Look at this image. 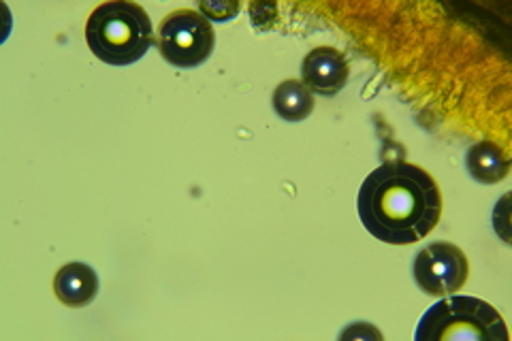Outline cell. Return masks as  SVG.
Listing matches in <instances>:
<instances>
[{
    "mask_svg": "<svg viewBox=\"0 0 512 341\" xmlns=\"http://www.w3.org/2000/svg\"><path fill=\"white\" fill-rule=\"evenodd\" d=\"M216 35L210 20L195 9L169 13L156 30V47L171 67L197 69L210 60Z\"/></svg>",
    "mask_w": 512,
    "mask_h": 341,
    "instance_id": "277c9868",
    "label": "cell"
},
{
    "mask_svg": "<svg viewBox=\"0 0 512 341\" xmlns=\"http://www.w3.org/2000/svg\"><path fill=\"white\" fill-rule=\"evenodd\" d=\"M54 292L62 305L86 307L99 295V275L86 263H69L58 269Z\"/></svg>",
    "mask_w": 512,
    "mask_h": 341,
    "instance_id": "52a82bcc",
    "label": "cell"
},
{
    "mask_svg": "<svg viewBox=\"0 0 512 341\" xmlns=\"http://www.w3.org/2000/svg\"><path fill=\"white\" fill-rule=\"evenodd\" d=\"M274 111L286 122H303L314 111V94L303 86V81L286 79L274 90Z\"/></svg>",
    "mask_w": 512,
    "mask_h": 341,
    "instance_id": "9c48e42d",
    "label": "cell"
},
{
    "mask_svg": "<svg viewBox=\"0 0 512 341\" xmlns=\"http://www.w3.org/2000/svg\"><path fill=\"white\" fill-rule=\"evenodd\" d=\"M466 167L472 180L480 184H498L510 171V160L506 150L495 141H478L468 150Z\"/></svg>",
    "mask_w": 512,
    "mask_h": 341,
    "instance_id": "ba28073f",
    "label": "cell"
},
{
    "mask_svg": "<svg viewBox=\"0 0 512 341\" xmlns=\"http://www.w3.org/2000/svg\"><path fill=\"white\" fill-rule=\"evenodd\" d=\"M416 341H508L506 322L487 301L476 297H448L431 305L414 331Z\"/></svg>",
    "mask_w": 512,
    "mask_h": 341,
    "instance_id": "3957f363",
    "label": "cell"
},
{
    "mask_svg": "<svg viewBox=\"0 0 512 341\" xmlns=\"http://www.w3.org/2000/svg\"><path fill=\"white\" fill-rule=\"evenodd\" d=\"M357 211L378 241L410 246L438 226L442 194L434 177L412 162H382L361 184Z\"/></svg>",
    "mask_w": 512,
    "mask_h": 341,
    "instance_id": "6da1fadb",
    "label": "cell"
},
{
    "mask_svg": "<svg viewBox=\"0 0 512 341\" xmlns=\"http://www.w3.org/2000/svg\"><path fill=\"white\" fill-rule=\"evenodd\" d=\"M350 67L335 47H314L301 64V81L312 94L333 96L346 88Z\"/></svg>",
    "mask_w": 512,
    "mask_h": 341,
    "instance_id": "8992f818",
    "label": "cell"
},
{
    "mask_svg": "<svg viewBox=\"0 0 512 341\" xmlns=\"http://www.w3.org/2000/svg\"><path fill=\"white\" fill-rule=\"evenodd\" d=\"M468 256L448 241H436L425 246L414 258V282L425 295L446 297L461 290L468 282Z\"/></svg>",
    "mask_w": 512,
    "mask_h": 341,
    "instance_id": "5b68a950",
    "label": "cell"
},
{
    "mask_svg": "<svg viewBox=\"0 0 512 341\" xmlns=\"http://www.w3.org/2000/svg\"><path fill=\"white\" fill-rule=\"evenodd\" d=\"M90 52L111 67H128L148 54L154 41L150 15L137 3H103L86 24Z\"/></svg>",
    "mask_w": 512,
    "mask_h": 341,
    "instance_id": "7a4b0ae2",
    "label": "cell"
}]
</instances>
